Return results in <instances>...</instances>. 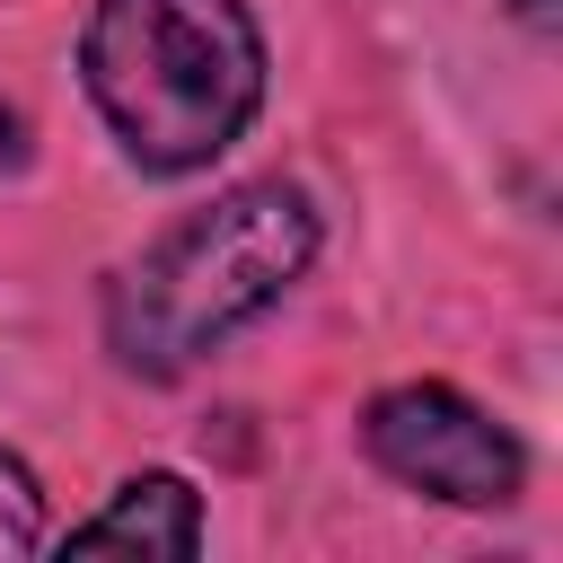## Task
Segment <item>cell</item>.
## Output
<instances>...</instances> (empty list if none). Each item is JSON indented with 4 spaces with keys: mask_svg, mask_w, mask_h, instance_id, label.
<instances>
[{
    "mask_svg": "<svg viewBox=\"0 0 563 563\" xmlns=\"http://www.w3.org/2000/svg\"><path fill=\"white\" fill-rule=\"evenodd\" d=\"M325 246L308 185L238 176L185 220H167L114 282H106V352L132 378H185L255 317H273Z\"/></svg>",
    "mask_w": 563,
    "mask_h": 563,
    "instance_id": "6da1fadb",
    "label": "cell"
},
{
    "mask_svg": "<svg viewBox=\"0 0 563 563\" xmlns=\"http://www.w3.org/2000/svg\"><path fill=\"white\" fill-rule=\"evenodd\" d=\"M264 26L246 0H88L79 88L141 176H202L264 114Z\"/></svg>",
    "mask_w": 563,
    "mask_h": 563,
    "instance_id": "7a4b0ae2",
    "label": "cell"
},
{
    "mask_svg": "<svg viewBox=\"0 0 563 563\" xmlns=\"http://www.w3.org/2000/svg\"><path fill=\"white\" fill-rule=\"evenodd\" d=\"M361 457L422 493V501H449V510H510L528 493V449L519 431L475 405L466 387L449 378H396L361 405Z\"/></svg>",
    "mask_w": 563,
    "mask_h": 563,
    "instance_id": "3957f363",
    "label": "cell"
},
{
    "mask_svg": "<svg viewBox=\"0 0 563 563\" xmlns=\"http://www.w3.org/2000/svg\"><path fill=\"white\" fill-rule=\"evenodd\" d=\"M70 545H79V554L123 545V554L194 563V554H202V493H194L176 466H141V475H123L88 519H70Z\"/></svg>",
    "mask_w": 563,
    "mask_h": 563,
    "instance_id": "277c9868",
    "label": "cell"
},
{
    "mask_svg": "<svg viewBox=\"0 0 563 563\" xmlns=\"http://www.w3.org/2000/svg\"><path fill=\"white\" fill-rule=\"evenodd\" d=\"M44 537H53V519H44V484H35V466H26L18 449H0V563L44 554Z\"/></svg>",
    "mask_w": 563,
    "mask_h": 563,
    "instance_id": "5b68a950",
    "label": "cell"
},
{
    "mask_svg": "<svg viewBox=\"0 0 563 563\" xmlns=\"http://www.w3.org/2000/svg\"><path fill=\"white\" fill-rule=\"evenodd\" d=\"M18 158H26V123H18V114H9V106H0V176H9V167H18Z\"/></svg>",
    "mask_w": 563,
    "mask_h": 563,
    "instance_id": "8992f818",
    "label": "cell"
},
{
    "mask_svg": "<svg viewBox=\"0 0 563 563\" xmlns=\"http://www.w3.org/2000/svg\"><path fill=\"white\" fill-rule=\"evenodd\" d=\"M510 9H519V26H528V35H554V0H510Z\"/></svg>",
    "mask_w": 563,
    "mask_h": 563,
    "instance_id": "52a82bcc",
    "label": "cell"
}]
</instances>
